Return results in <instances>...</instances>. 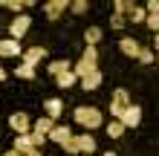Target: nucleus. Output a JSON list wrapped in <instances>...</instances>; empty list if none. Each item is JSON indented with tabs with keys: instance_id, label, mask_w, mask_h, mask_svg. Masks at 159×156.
Returning <instances> with one entry per match:
<instances>
[{
	"instance_id": "f257e3e1",
	"label": "nucleus",
	"mask_w": 159,
	"mask_h": 156,
	"mask_svg": "<svg viewBox=\"0 0 159 156\" xmlns=\"http://www.w3.org/2000/svg\"><path fill=\"white\" fill-rule=\"evenodd\" d=\"M101 110L98 107H90V104H81V107H75V113H72V122L75 124H81V127H87V133L90 130H96V127H101Z\"/></svg>"
},
{
	"instance_id": "f03ea898",
	"label": "nucleus",
	"mask_w": 159,
	"mask_h": 156,
	"mask_svg": "<svg viewBox=\"0 0 159 156\" xmlns=\"http://www.w3.org/2000/svg\"><path fill=\"white\" fill-rule=\"evenodd\" d=\"M72 72H75L78 78H87V75H93V72H98V52H96V47L84 49V58L72 67Z\"/></svg>"
},
{
	"instance_id": "7ed1b4c3",
	"label": "nucleus",
	"mask_w": 159,
	"mask_h": 156,
	"mask_svg": "<svg viewBox=\"0 0 159 156\" xmlns=\"http://www.w3.org/2000/svg\"><path fill=\"white\" fill-rule=\"evenodd\" d=\"M29 26H32V17L29 15H17L15 20H12V26H9V35H12L15 41H20L26 32H29Z\"/></svg>"
},
{
	"instance_id": "20e7f679",
	"label": "nucleus",
	"mask_w": 159,
	"mask_h": 156,
	"mask_svg": "<svg viewBox=\"0 0 159 156\" xmlns=\"http://www.w3.org/2000/svg\"><path fill=\"white\" fill-rule=\"evenodd\" d=\"M9 127H12L17 136L32 133V130H29V127H32V122H29V116H26V113H12V116H9Z\"/></svg>"
},
{
	"instance_id": "39448f33",
	"label": "nucleus",
	"mask_w": 159,
	"mask_h": 156,
	"mask_svg": "<svg viewBox=\"0 0 159 156\" xmlns=\"http://www.w3.org/2000/svg\"><path fill=\"white\" fill-rule=\"evenodd\" d=\"M17 55H23L20 52V41H15V38L0 41V58H17Z\"/></svg>"
},
{
	"instance_id": "423d86ee",
	"label": "nucleus",
	"mask_w": 159,
	"mask_h": 156,
	"mask_svg": "<svg viewBox=\"0 0 159 156\" xmlns=\"http://www.w3.org/2000/svg\"><path fill=\"white\" fill-rule=\"evenodd\" d=\"M64 9H70V0H49V3H43V12L49 20H55V17H61Z\"/></svg>"
},
{
	"instance_id": "0eeeda50",
	"label": "nucleus",
	"mask_w": 159,
	"mask_h": 156,
	"mask_svg": "<svg viewBox=\"0 0 159 156\" xmlns=\"http://www.w3.org/2000/svg\"><path fill=\"white\" fill-rule=\"evenodd\" d=\"M119 49H121V55H127V58H139V52H142V47H139L136 38H121Z\"/></svg>"
},
{
	"instance_id": "6e6552de",
	"label": "nucleus",
	"mask_w": 159,
	"mask_h": 156,
	"mask_svg": "<svg viewBox=\"0 0 159 156\" xmlns=\"http://www.w3.org/2000/svg\"><path fill=\"white\" fill-rule=\"evenodd\" d=\"M75 145H78V153H84V156H93V150H96V139H93V133L75 136Z\"/></svg>"
},
{
	"instance_id": "1a4fd4ad",
	"label": "nucleus",
	"mask_w": 159,
	"mask_h": 156,
	"mask_svg": "<svg viewBox=\"0 0 159 156\" xmlns=\"http://www.w3.org/2000/svg\"><path fill=\"white\" fill-rule=\"evenodd\" d=\"M46 58V49L43 47H29L23 52V64H29V67H38V64Z\"/></svg>"
},
{
	"instance_id": "9d476101",
	"label": "nucleus",
	"mask_w": 159,
	"mask_h": 156,
	"mask_svg": "<svg viewBox=\"0 0 159 156\" xmlns=\"http://www.w3.org/2000/svg\"><path fill=\"white\" fill-rule=\"evenodd\" d=\"M139 122H142V110H139L136 104H130L125 110V116H121V124L125 127H139Z\"/></svg>"
},
{
	"instance_id": "9b49d317",
	"label": "nucleus",
	"mask_w": 159,
	"mask_h": 156,
	"mask_svg": "<svg viewBox=\"0 0 159 156\" xmlns=\"http://www.w3.org/2000/svg\"><path fill=\"white\" fill-rule=\"evenodd\" d=\"M43 110H46V118H61V113H64V101L61 98H46L43 101Z\"/></svg>"
},
{
	"instance_id": "f8f14e48",
	"label": "nucleus",
	"mask_w": 159,
	"mask_h": 156,
	"mask_svg": "<svg viewBox=\"0 0 159 156\" xmlns=\"http://www.w3.org/2000/svg\"><path fill=\"white\" fill-rule=\"evenodd\" d=\"M72 136H75V133H72V127H55V130L49 133V142H55V145H61V148H64Z\"/></svg>"
},
{
	"instance_id": "ddd939ff",
	"label": "nucleus",
	"mask_w": 159,
	"mask_h": 156,
	"mask_svg": "<svg viewBox=\"0 0 159 156\" xmlns=\"http://www.w3.org/2000/svg\"><path fill=\"white\" fill-rule=\"evenodd\" d=\"M15 150L20 153V156H26V153H32V150H35V142H32V133H26V136H17V139H15Z\"/></svg>"
},
{
	"instance_id": "4468645a",
	"label": "nucleus",
	"mask_w": 159,
	"mask_h": 156,
	"mask_svg": "<svg viewBox=\"0 0 159 156\" xmlns=\"http://www.w3.org/2000/svg\"><path fill=\"white\" fill-rule=\"evenodd\" d=\"M55 130V122H52V118H38V122H32V133H41V136H49Z\"/></svg>"
},
{
	"instance_id": "2eb2a0df",
	"label": "nucleus",
	"mask_w": 159,
	"mask_h": 156,
	"mask_svg": "<svg viewBox=\"0 0 159 156\" xmlns=\"http://www.w3.org/2000/svg\"><path fill=\"white\" fill-rule=\"evenodd\" d=\"M101 81H104V78H101V72H93V75L81 78V87L87 90V93H93V90H98V87H101Z\"/></svg>"
},
{
	"instance_id": "dca6fc26",
	"label": "nucleus",
	"mask_w": 159,
	"mask_h": 156,
	"mask_svg": "<svg viewBox=\"0 0 159 156\" xmlns=\"http://www.w3.org/2000/svg\"><path fill=\"white\" fill-rule=\"evenodd\" d=\"M70 69H72V67H70V61H64V58L49 64V75H52V78H58V75H64V72H70Z\"/></svg>"
},
{
	"instance_id": "f3484780",
	"label": "nucleus",
	"mask_w": 159,
	"mask_h": 156,
	"mask_svg": "<svg viewBox=\"0 0 159 156\" xmlns=\"http://www.w3.org/2000/svg\"><path fill=\"white\" fill-rule=\"evenodd\" d=\"M113 104H119V107H130V93H127L125 87L113 90Z\"/></svg>"
},
{
	"instance_id": "a211bd4d",
	"label": "nucleus",
	"mask_w": 159,
	"mask_h": 156,
	"mask_svg": "<svg viewBox=\"0 0 159 156\" xmlns=\"http://www.w3.org/2000/svg\"><path fill=\"white\" fill-rule=\"evenodd\" d=\"M113 9H116V15H133V9H136V3H130V0H116L113 3Z\"/></svg>"
},
{
	"instance_id": "6ab92c4d",
	"label": "nucleus",
	"mask_w": 159,
	"mask_h": 156,
	"mask_svg": "<svg viewBox=\"0 0 159 156\" xmlns=\"http://www.w3.org/2000/svg\"><path fill=\"white\" fill-rule=\"evenodd\" d=\"M75 78H78V75L70 69V72H64V75H58V78H55V84H58L61 90H67V87H72V84H75Z\"/></svg>"
},
{
	"instance_id": "aec40b11",
	"label": "nucleus",
	"mask_w": 159,
	"mask_h": 156,
	"mask_svg": "<svg viewBox=\"0 0 159 156\" xmlns=\"http://www.w3.org/2000/svg\"><path fill=\"white\" fill-rule=\"evenodd\" d=\"M84 41H87V47H96V43L101 41V29L98 26H90V29L84 32Z\"/></svg>"
},
{
	"instance_id": "412c9836",
	"label": "nucleus",
	"mask_w": 159,
	"mask_h": 156,
	"mask_svg": "<svg viewBox=\"0 0 159 156\" xmlns=\"http://www.w3.org/2000/svg\"><path fill=\"white\" fill-rule=\"evenodd\" d=\"M15 75L23 78V81H35V67H29V64H20V67L15 69Z\"/></svg>"
},
{
	"instance_id": "4be33fe9",
	"label": "nucleus",
	"mask_w": 159,
	"mask_h": 156,
	"mask_svg": "<svg viewBox=\"0 0 159 156\" xmlns=\"http://www.w3.org/2000/svg\"><path fill=\"white\" fill-rule=\"evenodd\" d=\"M121 130H125V124H121V122H110L107 124V136H110V139H119Z\"/></svg>"
},
{
	"instance_id": "5701e85b",
	"label": "nucleus",
	"mask_w": 159,
	"mask_h": 156,
	"mask_svg": "<svg viewBox=\"0 0 159 156\" xmlns=\"http://www.w3.org/2000/svg\"><path fill=\"white\" fill-rule=\"evenodd\" d=\"M0 6L9 9V12H20V9H26V3H20V0H0Z\"/></svg>"
},
{
	"instance_id": "b1692460",
	"label": "nucleus",
	"mask_w": 159,
	"mask_h": 156,
	"mask_svg": "<svg viewBox=\"0 0 159 156\" xmlns=\"http://www.w3.org/2000/svg\"><path fill=\"white\" fill-rule=\"evenodd\" d=\"M130 20H133V23H145V20H148L145 6H136V9H133V15H130Z\"/></svg>"
},
{
	"instance_id": "393cba45",
	"label": "nucleus",
	"mask_w": 159,
	"mask_h": 156,
	"mask_svg": "<svg viewBox=\"0 0 159 156\" xmlns=\"http://www.w3.org/2000/svg\"><path fill=\"white\" fill-rule=\"evenodd\" d=\"M70 9H72V12H75V15H87L90 3H87V0H75V3H70Z\"/></svg>"
},
{
	"instance_id": "a878e982",
	"label": "nucleus",
	"mask_w": 159,
	"mask_h": 156,
	"mask_svg": "<svg viewBox=\"0 0 159 156\" xmlns=\"http://www.w3.org/2000/svg\"><path fill=\"white\" fill-rule=\"evenodd\" d=\"M139 61H142V64H153V61H156V55L148 49V47H142V52H139Z\"/></svg>"
},
{
	"instance_id": "bb28decb",
	"label": "nucleus",
	"mask_w": 159,
	"mask_h": 156,
	"mask_svg": "<svg viewBox=\"0 0 159 156\" xmlns=\"http://www.w3.org/2000/svg\"><path fill=\"white\" fill-rule=\"evenodd\" d=\"M145 23L151 26V29H153L156 35H159V15H148V20H145Z\"/></svg>"
},
{
	"instance_id": "cd10ccee",
	"label": "nucleus",
	"mask_w": 159,
	"mask_h": 156,
	"mask_svg": "<svg viewBox=\"0 0 159 156\" xmlns=\"http://www.w3.org/2000/svg\"><path fill=\"white\" fill-rule=\"evenodd\" d=\"M110 26H113V29H121V26H125V17L113 12V17H110Z\"/></svg>"
},
{
	"instance_id": "c85d7f7f",
	"label": "nucleus",
	"mask_w": 159,
	"mask_h": 156,
	"mask_svg": "<svg viewBox=\"0 0 159 156\" xmlns=\"http://www.w3.org/2000/svg\"><path fill=\"white\" fill-rule=\"evenodd\" d=\"M64 153H78V145H75V136H72V139L64 145Z\"/></svg>"
},
{
	"instance_id": "c756f323",
	"label": "nucleus",
	"mask_w": 159,
	"mask_h": 156,
	"mask_svg": "<svg viewBox=\"0 0 159 156\" xmlns=\"http://www.w3.org/2000/svg\"><path fill=\"white\" fill-rule=\"evenodd\" d=\"M148 12H151V15H159V0H148Z\"/></svg>"
},
{
	"instance_id": "7c9ffc66",
	"label": "nucleus",
	"mask_w": 159,
	"mask_h": 156,
	"mask_svg": "<svg viewBox=\"0 0 159 156\" xmlns=\"http://www.w3.org/2000/svg\"><path fill=\"white\" fill-rule=\"evenodd\" d=\"M46 139H49V136H41V133H32V142H35V148H38V145H43Z\"/></svg>"
},
{
	"instance_id": "2f4dec72",
	"label": "nucleus",
	"mask_w": 159,
	"mask_h": 156,
	"mask_svg": "<svg viewBox=\"0 0 159 156\" xmlns=\"http://www.w3.org/2000/svg\"><path fill=\"white\" fill-rule=\"evenodd\" d=\"M3 156H20V153H17V150H15V148H12V150H6V153H3Z\"/></svg>"
},
{
	"instance_id": "473e14b6",
	"label": "nucleus",
	"mask_w": 159,
	"mask_h": 156,
	"mask_svg": "<svg viewBox=\"0 0 159 156\" xmlns=\"http://www.w3.org/2000/svg\"><path fill=\"white\" fill-rule=\"evenodd\" d=\"M0 81H6V69L3 67H0Z\"/></svg>"
},
{
	"instance_id": "72a5a7b5",
	"label": "nucleus",
	"mask_w": 159,
	"mask_h": 156,
	"mask_svg": "<svg viewBox=\"0 0 159 156\" xmlns=\"http://www.w3.org/2000/svg\"><path fill=\"white\" fill-rule=\"evenodd\" d=\"M26 156H43V153L41 150H32V153H26Z\"/></svg>"
},
{
	"instance_id": "f704fd0d",
	"label": "nucleus",
	"mask_w": 159,
	"mask_h": 156,
	"mask_svg": "<svg viewBox=\"0 0 159 156\" xmlns=\"http://www.w3.org/2000/svg\"><path fill=\"white\" fill-rule=\"evenodd\" d=\"M153 47H156V52H159V35H156V38H153Z\"/></svg>"
},
{
	"instance_id": "c9c22d12",
	"label": "nucleus",
	"mask_w": 159,
	"mask_h": 156,
	"mask_svg": "<svg viewBox=\"0 0 159 156\" xmlns=\"http://www.w3.org/2000/svg\"><path fill=\"white\" fill-rule=\"evenodd\" d=\"M104 156H116V153H113V150H107V153H104Z\"/></svg>"
},
{
	"instance_id": "e433bc0d",
	"label": "nucleus",
	"mask_w": 159,
	"mask_h": 156,
	"mask_svg": "<svg viewBox=\"0 0 159 156\" xmlns=\"http://www.w3.org/2000/svg\"><path fill=\"white\" fill-rule=\"evenodd\" d=\"M156 64H159V55H156Z\"/></svg>"
}]
</instances>
